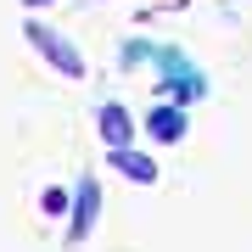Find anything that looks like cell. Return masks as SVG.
I'll return each instance as SVG.
<instances>
[{"instance_id":"7a4b0ae2","label":"cell","mask_w":252,"mask_h":252,"mask_svg":"<svg viewBox=\"0 0 252 252\" xmlns=\"http://www.w3.org/2000/svg\"><path fill=\"white\" fill-rule=\"evenodd\" d=\"M95 219H101V180H95V174H79L73 202H67V247H84V241H90Z\"/></svg>"},{"instance_id":"8992f818","label":"cell","mask_w":252,"mask_h":252,"mask_svg":"<svg viewBox=\"0 0 252 252\" xmlns=\"http://www.w3.org/2000/svg\"><path fill=\"white\" fill-rule=\"evenodd\" d=\"M67 202H73V196H67V190H56V185L45 190V196H39V207H45V219H62V213H67Z\"/></svg>"},{"instance_id":"52a82bcc","label":"cell","mask_w":252,"mask_h":252,"mask_svg":"<svg viewBox=\"0 0 252 252\" xmlns=\"http://www.w3.org/2000/svg\"><path fill=\"white\" fill-rule=\"evenodd\" d=\"M23 6H28V11H39V6H56V0H23Z\"/></svg>"},{"instance_id":"3957f363","label":"cell","mask_w":252,"mask_h":252,"mask_svg":"<svg viewBox=\"0 0 252 252\" xmlns=\"http://www.w3.org/2000/svg\"><path fill=\"white\" fill-rule=\"evenodd\" d=\"M95 129H101V140H107V152H124V146H135V112H129L124 101H101Z\"/></svg>"},{"instance_id":"277c9868","label":"cell","mask_w":252,"mask_h":252,"mask_svg":"<svg viewBox=\"0 0 252 252\" xmlns=\"http://www.w3.org/2000/svg\"><path fill=\"white\" fill-rule=\"evenodd\" d=\"M107 162L124 180H135V185H157V162L146 157V152H135V146H124V152H107Z\"/></svg>"},{"instance_id":"6da1fadb","label":"cell","mask_w":252,"mask_h":252,"mask_svg":"<svg viewBox=\"0 0 252 252\" xmlns=\"http://www.w3.org/2000/svg\"><path fill=\"white\" fill-rule=\"evenodd\" d=\"M23 39H28V45H34V51L51 62V73H62V79H84V51L73 45L62 28H51V23L28 17V23H23Z\"/></svg>"},{"instance_id":"5b68a950","label":"cell","mask_w":252,"mask_h":252,"mask_svg":"<svg viewBox=\"0 0 252 252\" xmlns=\"http://www.w3.org/2000/svg\"><path fill=\"white\" fill-rule=\"evenodd\" d=\"M146 135L152 140H185V112L180 107H152L146 112Z\"/></svg>"}]
</instances>
